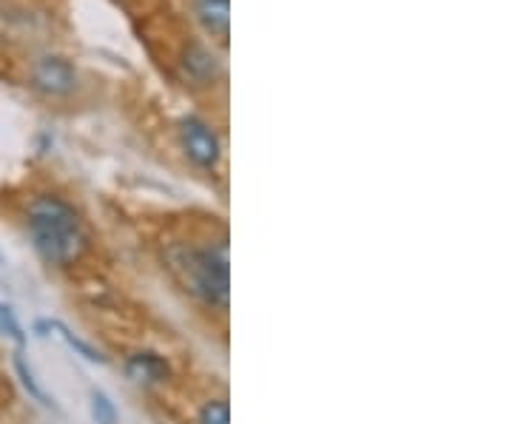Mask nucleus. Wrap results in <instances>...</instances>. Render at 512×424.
<instances>
[{
  "label": "nucleus",
  "mask_w": 512,
  "mask_h": 424,
  "mask_svg": "<svg viewBox=\"0 0 512 424\" xmlns=\"http://www.w3.org/2000/svg\"><path fill=\"white\" fill-rule=\"evenodd\" d=\"M165 262L171 274L183 282L191 296H197L211 311H228L231 302V268H228V245H194V242H171L165 248Z\"/></svg>",
  "instance_id": "2"
},
{
  "label": "nucleus",
  "mask_w": 512,
  "mask_h": 424,
  "mask_svg": "<svg viewBox=\"0 0 512 424\" xmlns=\"http://www.w3.org/2000/svg\"><path fill=\"white\" fill-rule=\"evenodd\" d=\"M37 331H57V336H60V339H63V342H66V345L72 348V351L80 353L83 359H89V362H97V365H106V362H109V359H106L103 353L94 351L89 342H83L80 336H74V333L69 331V328H66L63 322H57V319H52V322H37Z\"/></svg>",
  "instance_id": "8"
},
{
  "label": "nucleus",
  "mask_w": 512,
  "mask_h": 424,
  "mask_svg": "<svg viewBox=\"0 0 512 424\" xmlns=\"http://www.w3.org/2000/svg\"><path fill=\"white\" fill-rule=\"evenodd\" d=\"M92 416L97 424H117V407L103 390L92 393Z\"/></svg>",
  "instance_id": "11"
},
{
  "label": "nucleus",
  "mask_w": 512,
  "mask_h": 424,
  "mask_svg": "<svg viewBox=\"0 0 512 424\" xmlns=\"http://www.w3.org/2000/svg\"><path fill=\"white\" fill-rule=\"evenodd\" d=\"M15 370H18V376H20V382H23V388L29 390V396L35 399V402H40L43 407H55V402L49 399V393L46 390L40 388L37 385V379H35V373H32V368L26 365V359L23 356H15Z\"/></svg>",
  "instance_id": "9"
},
{
  "label": "nucleus",
  "mask_w": 512,
  "mask_h": 424,
  "mask_svg": "<svg viewBox=\"0 0 512 424\" xmlns=\"http://www.w3.org/2000/svg\"><path fill=\"white\" fill-rule=\"evenodd\" d=\"M180 69L185 80L197 89H208L222 77L220 57L211 52V46H205L202 40H188L180 55Z\"/></svg>",
  "instance_id": "5"
},
{
  "label": "nucleus",
  "mask_w": 512,
  "mask_h": 424,
  "mask_svg": "<svg viewBox=\"0 0 512 424\" xmlns=\"http://www.w3.org/2000/svg\"><path fill=\"white\" fill-rule=\"evenodd\" d=\"M23 220L37 257L52 268H74L92 248V234L80 208L63 194L43 191L29 197Z\"/></svg>",
  "instance_id": "1"
},
{
  "label": "nucleus",
  "mask_w": 512,
  "mask_h": 424,
  "mask_svg": "<svg viewBox=\"0 0 512 424\" xmlns=\"http://www.w3.org/2000/svg\"><path fill=\"white\" fill-rule=\"evenodd\" d=\"M188 6L202 32L225 46L231 35V0H188Z\"/></svg>",
  "instance_id": "6"
},
{
  "label": "nucleus",
  "mask_w": 512,
  "mask_h": 424,
  "mask_svg": "<svg viewBox=\"0 0 512 424\" xmlns=\"http://www.w3.org/2000/svg\"><path fill=\"white\" fill-rule=\"evenodd\" d=\"M0 331L9 333L15 342H23L26 336H23V328H20V322L15 319V314H12V308H6V305H0Z\"/></svg>",
  "instance_id": "12"
},
{
  "label": "nucleus",
  "mask_w": 512,
  "mask_h": 424,
  "mask_svg": "<svg viewBox=\"0 0 512 424\" xmlns=\"http://www.w3.org/2000/svg\"><path fill=\"white\" fill-rule=\"evenodd\" d=\"M0 262H3V254H0Z\"/></svg>",
  "instance_id": "13"
},
{
  "label": "nucleus",
  "mask_w": 512,
  "mask_h": 424,
  "mask_svg": "<svg viewBox=\"0 0 512 424\" xmlns=\"http://www.w3.org/2000/svg\"><path fill=\"white\" fill-rule=\"evenodd\" d=\"M123 368H126L128 379H134V382L160 385V382H168V379H171V365H168V359L160 356L157 351L128 353Z\"/></svg>",
  "instance_id": "7"
},
{
  "label": "nucleus",
  "mask_w": 512,
  "mask_h": 424,
  "mask_svg": "<svg viewBox=\"0 0 512 424\" xmlns=\"http://www.w3.org/2000/svg\"><path fill=\"white\" fill-rule=\"evenodd\" d=\"M197 424H231L228 399H208L197 413Z\"/></svg>",
  "instance_id": "10"
},
{
  "label": "nucleus",
  "mask_w": 512,
  "mask_h": 424,
  "mask_svg": "<svg viewBox=\"0 0 512 424\" xmlns=\"http://www.w3.org/2000/svg\"><path fill=\"white\" fill-rule=\"evenodd\" d=\"M29 80L37 92L46 97H69L80 86V74L69 57L40 55L29 69Z\"/></svg>",
  "instance_id": "4"
},
{
  "label": "nucleus",
  "mask_w": 512,
  "mask_h": 424,
  "mask_svg": "<svg viewBox=\"0 0 512 424\" xmlns=\"http://www.w3.org/2000/svg\"><path fill=\"white\" fill-rule=\"evenodd\" d=\"M177 131H180V146L185 157L202 171H217L222 160V140L217 129L197 114H188L180 120Z\"/></svg>",
  "instance_id": "3"
}]
</instances>
